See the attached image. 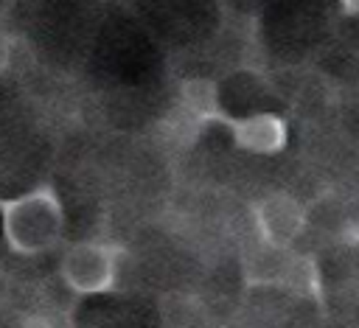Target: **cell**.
Listing matches in <instances>:
<instances>
[{
  "label": "cell",
  "instance_id": "5",
  "mask_svg": "<svg viewBox=\"0 0 359 328\" xmlns=\"http://www.w3.org/2000/svg\"><path fill=\"white\" fill-rule=\"evenodd\" d=\"M180 109L202 126L216 123L219 115L224 112L222 98H219V87L210 78H185L180 84Z\"/></svg>",
  "mask_w": 359,
  "mask_h": 328
},
{
  "label": "cell",
  "instance_id": "6",
  "mask_svg": "<svg viewBox=\"0 0 359 328\" xmlns=\"http://www.w3.org/2000/svg\"><path fill=\"white\" fill-rule=\"evenodd\" d=\"M278 289H283L289 294H297V297H311V300L323 303V272H320L317 261L311 255L292 252Z\"/></svg>",
  "mask_w": 359,
  "mask_h": 328
},
{
  "label": "cell",
  "instance_id": "7",
  "mask_svg": "<svg viewBox=\"0 0 359 328\" xmlns=\"http://www.w3.org/2000/svg\"><path fill=\"white\" fill-rule=\"evenodd\" d=\"M342 3V11L351 14V17H359V0H339Z\"/></svg>",
  "mask_w": 359,
  "mask_h": 328
},
{
  "label": "cell",
  "instance_id": "3",
  "mask_svg": "<svg viewBox=\"0 0 359 328\" xmlns=\"http://www.w3.org/2000/svg\"><path fill=\"white\" fill-rule=\"evenodd\" d=\"M306 224H309V210L292 193L275 191V193L261 196L252 205L255 241H261L266 247L292 250L294 241L306 233Z\"/></svg>",
  "mask_w": 359,
  "mask_h": 328
},
{
  "label": "cell",
  "instance_id": "1",
  "mask_svg": "<svg viewBox=\"0 0 359 328\" xmlns=\"http://www.w3.org/2000/svg\"><path fill=\"white\" fill-rule=\"evenodd\" d=\"M3 241L14 255L34 258L59 247L65 235V210L50 185L0 199Z\"/></svg>",
  "mask_w": 359,
  "mask_h": 328
},
{
  "label": "cell",
  "instance_id": "4",
  "mask_svg": "<svg viewBox=\"0 0 359 328\" xmlns=\"http://www.w3.org/2000/svg\"><path fill=\"white\" fill-rule=\"evenodd\" d=\"M219 126H227L233 143L241 151L250 154H278L283 151L289 140V126L280 115L272 112H252V115H230L227 109L216 121Z\"/></svg>",
  "mask_w": 359,
  "mask_h": 328
},
{
  "label": "cell",
  "instance_id": "2",
  "mask_svg": "<svg viewBox=\"0 0 359 328\" xmlns=\"http://www.w3.org/2000/svg\"><path fill=\"white\" fill-rule=\"evenodd\" d=\"M123 250L109 241H73L59 258V278L65 289L79 297L107 294L118 283Z\"/></svg>",
  "mask_w": 359,
  "mask_h": 328
}]
</instances>
